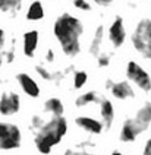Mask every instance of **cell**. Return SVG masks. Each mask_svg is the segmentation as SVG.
<instances>
[{
    "label": "cell",
    "instance_id": "30bf717a",
    "mask_svg": "<svg viewBox=\"0 0 151 155\" xmlns=\"http://www.w3.org/2000/svg\"><path fill=\"white\" fill-rule=\"evenodd\" d=\"M16 82L19 84L21 89L29 97V98H38L41 94V89L37 84V81L31 75H28L25 72H19L16 75Z\"/></svg>",
    "mask_w": 151,
    "mask_h": 155
},
{
    "label": "cell",
    "instance_id": "d4e9b609",
    "mask_svg": "<svg viewBox=\"0 0 151 155\" xmlns=\"http://www.w3.org/2000/svg\"><path fill=\"white\" fill-rule=\"evenodd\" d=\"M5 47H6V32L3 28H0V69L3 66V54H5Z\"/></svg>",
    "mask_w": 151,
    "mask_h": 155
},
{
    "label": "cell",
    "instance_id": "d6986e66",
    "mask_svg": "<svg viewBox=\"0 0 151 155\" xmlns=\"http://www.w3.org/2000/svg\"><path fill=\"white\" fill-rule=\"evenodd\" d=\"M24 0H0V12L8 13V15H15L18 10H21Z\"/></svg>",
    "mask_w": 151,
    "mask_h": 155
},
{
    "label": "cell",
    "instance_id": "3957f363",
    "mask_svg": "<svg viewBox=\"0 0 151 155\" xmlns=\"http://www.w3.org/2000/svg\"><path fill=\"white\" fill-rule=\"evenodd\" d=\"M131 44L133 50L145 60H151V19H141L131 34Z\"/></svg>",
    "mask_w": 151,
    "mask_h": 155
},
{
    "label": "cell",
    "instance_id": "4fadbf2b",
    "mask_svg": "<svg viewBox=\"0 0 151 155\" xmlns=\"http://www.w3.org/2000/svg\"><path fill=\"white\" fill-rule=\"evenodd\" d=\"M40 43V34L37 29H29L22 35V51L27 57H34Z\"/></svg>",
    "mask_w": 151,
    "mask_h": 155
},
{
    "label": "cell",
    "instance_id": "52a82bcc",
    "mask_svg": "<svg viewBox=\"0 0 151 155\" xmlns=\"http://www.w3.org/2000/svg\"><path fill=\"white\" fill-rule=\"evenodd\" d=\"M107 40L113 48H120L126 41V26H125V21L122 16H117L112 21V24L109 25L107 29Z\"/></svg>",
    "mask_w": 151,
    "mask_h": 155
},
{
    "label": "cell",
    "instance_id": "603a6c76",
    "mask_svg": "<svg viewBox=\"0 0 151 155\" xmlns=\"http://www.w3.org/2000/svg\"><path fill=\"white\" fill-rule=\"evenodd\" d=\"M44 121H45V119L41 114H34V116L31 117V121H29V129L32 130V132H37V130L43 126Z\"/></svg>",
    "mask_w": 151,
    "mask_h": 155
},
{
    "label": "cell",
    "instance_id": "9c48e42d",
    "mask_svg": "<svg viewBox=\"0 0 151 155\" xmlns=\"http://www.w3.org/2000/svg\"><path fill=\"white\" fill-rule=\"evenodd\" d=\"M144 132H145V129L142 127L141 124L135 120L133 117H129V119H126V120L122 123V126H120L119 139H120V142H125V143H132Z\"/></svg>",
    "mask_w": 151,
    "mask_h": 155
},
{
    "label": "cell",
    "instance_id": "4dcf8cb0",
    "mask_svg": "<svg viewBox=\"0 0 151 155\" xmlns=\"http://www.w3.org/2000/svg\"><path fill=\"white\" fill-rule=\"evenodd\" d=\"M112 155H123V154H122V152H119V151H113Z\"/></svg>",
    "mask_w": 151,
    "mask_h": 155
},
{
    "label": "cell",
    "instance_id": "277c9868",
    "mask_svg": "<svg viewBox=\"0 0 151 155\" xmlns=\"http://www.w3.org/2000/svg\"><path fill=\"white\" fill-rule=\"evenodd\" d=\"M22 143V132L15 123L0 121V151H13Z\"/></svg>",
    "mask_w": 151,
    "mask_h": 155
},
{
    "label": "cell",
    "instance_id": "7c38bea8",
    "mask_svg": "<svg viewBox=\"0 0 151 155\" xmlns=\"http://www.w3.org/2000/svg\"><path fill=\"white\" fill-rule=\"evenodd\" d=\"M98 110H100V117H101V123L104 126V130H110L113 121H115V105H113V103L107 98H100Z\"/></svg>",
    "mask_w": 151,
    "mask_h": 155
},
{
    "label": "cell",
    "instance_id": "83f0119b",
    "mask_svg": "<svg viewBox=\"0 0 151 155\" xmlns=\"http://www.w3.org/2000/svg\"><path fill=\"white\" fill-rule=\"evenodd\" d=\"M97 6H100V8H109L112 3H113V0H92Z\"/></svg>",
    "mask_w": 151,
    "mask_h": 155
},
{
    "label": "cell",
    "instance_id": "cb8c5ba5",
    "mask_svg": "<svg viewBox=\"0 0 151 155\" xmlns=\"http://www.w3.org/2000/svg\"><path fill=\"white\" fill-rule=\"evenodd\" d=\"M96 60H97L98 68H107V66H110L112 56L109 53H98L97 56H96Z\"/></svg>",
    "mask_w": 151,
    "mask_h": 155
},
{
    "label": "cell",
    "instance_id": "8992f818",
    "mask_svg": "<svg viewBox=\"0 0 151 155\" xmlns=\"http://www.w3.org/2000/svg\"><path fill=\"white\" fill-rule=\"evenodd\" d=\"M106 89L112 94L113 98L119 100V101H126V100H132L135 98V89H133L132 84L129 81H113L112 78L107 79L106 84Z\"/></svg>",
    "mask_w": 151,
    "mask_h": 155
},
{
    "label": "cell",
    "instance_id": "ba28073f",
    "mask_svg": "<svg viewBox=\"0 0 151 155\" xmlns=\"http://www.w3.org/2000/svg\"><path fill=\"white\" fill-rule=\"evenodd\" d=\"M21 110V97L13 91H3L0 95V114L5 117L15 116Z\"/></svg>",
    "mask_w": 151,
    "mask_h": 155
},
{
    "label": "cell",
    "instance_id": "44dd1931",
    "mask_svg": "<svg viewBox=\"0 0 151 155\" xmlns=\"http://www.w3.org/2000/svg\"><path fill=\"white\" fill-rule=\"evenodd\" d=\"M35 72L41 79H44L47 82H54V72L49 70L43 64H35Z\"/></svg>",
    "mask_w": 151,
    "mask_h": 155
},
{
    "label": "cell",
    "instance_id": "5b68a950",
    "mask_svg": "<svg viewBox=\"0 0 151 155\" xmlns=\"http://www.w3.org/2000/svg\"><path fill=\"white\" fill-rule=\"evenodd\" d=\"M128 81L133 84L138 89H141L142 92H150L151 91V75L142 68L138 61L129 60L126 63V69H125Z\"/></svg>",
    "mask_w": 151,
    "mask_h": 155
},
{
    "label": "cell",
    "instance_id": "ffe728a7",
    "mask_svg": "<svg viewBox=\"0 0 151 155\" xmlns=\"http://www.w3.org/2000/svg\"><path fill=\"white\" fill-rule=\"evenodd\" d=\"M88 82V73L85 70H73V75H72V86L73 89H81L87 85Z\"/></svg>",
    "mask_w": 151,
    "mask_h": 155
},
{
    "label": "cell",
    "instance_id": "5bb4252c",
    "mask_svg": "<svg viewBox=\"0 0 151 155\" xmlns=\"http://www.w3.org/2000/svg\"><path fill=\"white\" fill-rule=\"evenodd\" d=\"M104 26L103 24L97 25L96 31H94V35H92V40L89 43V47H88V53L91 56H97L98 53H101V47H103V43H104Z\"/></svg>",
    "mask_w": 151,
    "mask_h": 155
},
{
    "label": "cell",
    "instance_id": "6da1fadb",
    "mask_svg": "<svg viewBox=\"0 0 151 155\" xmlns=\"http://www.w3.org/2000/svg\"><path fill=\"white\" fill-rule=\"evenodd\" d=\"M54 38L66 57H76L81 53V38L84 35V24L79 18L65 12L54 21Z\"/></svg>",
    "mask_w": 151,
    "mask_h": 155
},
{
    "label": "cell",
    "instance_id": "f1b7e54d",
    "mask_svg": "<svg viewBox=\"0 0 151 155\" xmlns=\"http://www.w3.org/2000/svg\"><path fill=\"white\" fill-rule=\"evenodd\" d=\"M142 155H151V136L147 139V142H145V145H144Z\"/></svg>",
    "mask_w": 151,
    "mask_h": 155
},
{
    "label": "cell",
    "instance_id": "f546056e",
    "mask_svg": "<svg viewBox=\"0 0 151 155\" xmlns=\"http://www.w3.org/2000/svg\"><path fill=\"white\" fill-rule=\"evenodd\" d=\"M54 59H56V56H54V50L49 48V50H47V54H45V61H47V63H53Z\"/></svg>",
    "mask_w": 151,
    "mask_h": 155
},
{
    "label": "cell",
    "instance_id": "2e32d148",
    "mask_svg": "<svg viewBox=\"0 0 151 155\" xmlns=\"http://www.w3.org/2000/svg\"><path fill=\"white\" fill-rule=\"evenodd\" d=\"M43 110L50 116H63L65 113V105H63L62 100L57 98V97H52L49 100H45L44 105H43Z\"/></svg>",
    "mask_w": 151,
    "mask_h": 155
},
{
    "label": "cell",
    "instance_id": "ac0fdd59",
    "mask_svg": "<svg viewBox=\"0 0 151 155\" xmlns=\"http://www.w3.org/2000/svg\"><path fill=\"white\" fill-rule=\"evenodd\" d=\"M100 101V95H98L97 91H87L84 94H81L76 100H75V105L78 108H84L89 104H96Z\"/></svg>",
    "mask_w": 151,
    "mask_h": 155
},
{
    "label": "cell",
    "instance_id": "4316f807",
    "mask_svg": "<svg viewBox=\"0 0 151 155\" xmlns=\"http://www.w3.org/2000/svg\"><path fill=\"white\" fill-rule=\"evenodd\" d=\"M63 155H96V154H91V152H87V151H75V149H66Z\"/></svg>",
    "mask_w": 151,
    "mask_h": 155
},
{
    "label": "cell",
    "instance_id": "9a60e30c",
    "mask_svg": "<svg viewBox=\"0 0 151 155\" xmlns=\"http://www.w3.org/2000/svg\"><path fill=\"white\" fill-rule=\"evenodd\" d=\"M133 119L141 124L145 130H148L151 126V101H145L141 107L136 110Z\"/></svg>",
    "mask_w": 151,
    "mask_h": 155
},
{
    "label": "cell",
    "instance_id": "e0dca14e",
    "mask_svg": "<svg viewBox=\"0 0 151 155\" xmlns=\"http://www.w3.org/2000/svg\"><path fill=\"white\" fill-rule=\"evenodd\" d=\"M27 19L28 21H32V22H37V21H41L44 18V6L40 0H34L27 9Z\"/></svg>",
    "mask_w": 151,
    "mask_h": 155
},
{
    "label": "cell",
    "instance_id": "7a4b0ae2",
    "mask_svg": "<svg viewBox=\"0 0 151 155\" xmlns=\"http://www.w3.org/2000/svg\"><path fill=\"white\" fill-rule=\"evenodd\" d=\"M68 120L63 116H52L35 132L34 143L37 151L43 155H49L53 151V148L63 140L68 133Z\"/></svg>",
    "mask_w": 151,
    "mask_h": 155
},
{
    "label": "cell",
    "instance_id": "7402d4cb",
    "mask_svg": "<svg viewBox=\"0 0 151 155\" xmlns=\"http://www.w3.org/2000/svg\"><path fill=\"white\" fill-rule=\"evenodd\" d=\"M15 48H16V41H15V38L12 40V43H10L9 48L5 51V54H3V60L6 61L8 64H10V63H13L15 61Z\"/></svg>",
    "mask_w": 151,
    "mask_h": 155
},
{
    "label": "cell",
    "instance_id": "8fae6325",
    "mask_svg": "<svg viewBox=\"0 0 151 155\" xmlns=\"http://www.w3.org/2000/svg\"><path fill=\"white\" fill-rule=\"evenodd\" d=\"M75 124L84 132L89 133V135H101L104 132V126H103L101 120H97V119L89 117V116H78V117H75Z\"/></svg>",
    "mask_w": 151,
    "mask_h": 155
},
{
    "label": "cell",
    "instance_id": "484cf974",
    "mask_svg": "<svg viewBox=\"0 0 151 155\" xmlns=\"http://www.w3.org/2000/svg\"><path fill=\"white\" fill-rule=\"evenodd\" d=\"M72 5L76 9H79L82 12H89L91 10V5L87 0H72Z\"/></svg>",
    "mask_w": 151,
    "mask_h": 155
}]
</instances>
